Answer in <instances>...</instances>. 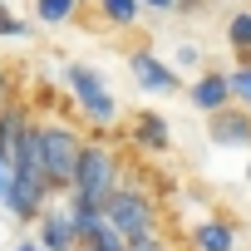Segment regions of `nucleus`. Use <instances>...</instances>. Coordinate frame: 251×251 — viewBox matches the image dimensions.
<instances>
[{
  "instance_id": "1",
  "label": "nucleus",
  "mask_w": 251,
  "mask_h": 251,
  "mask_svg": "<svg viewBox=\"0 0 251 251\" xmlns=\"http://www.w3.org/2000/svg\"><path fill=\"white\" fill-rule=\"evenodd\" d=\"M84 143H89V138H79L74 123H64V118H40V158H45V177H50L54 192H69V187H74Z\"/></svg>"
},
{
  "instance_id": "2",
  "label": "nucleus",
  "mask_w": 251,
  "mask_h": 251,
  "mask_svg": "<svg viewBox=\"0 0 251 251\" xmlns=\"http://www.w3.org/2000/svg\"><path fill=\"white\" fill-rule=\"evenodd\" d=\"M59 79H64L69 99L79 103V113H84L89 123H99V128H113V123L123 118V113H118V99H113V89H108V79H103V74H99L94 64H79V59H64Z\"/></svg>"
},
{
  "instance_id": "3",
  "label": "nucleus",
  "mask_w": 251,
  "mask_h": 251,
  "mask_svg": "<svg viewBox=\"0 0 251 251\" xmlns=\"http://www.w3.org/2000/svg\"><path fill=\"white\" fill-rule=\"evenodd\" d=\"M118 187H123L118 153H113L108 143H84V158H79V173H74V187H69V192H79V197H89V202L103 207Z\"/></svg>"
},
{
  "instance_id": "4",
  "label": "nucleus",
  "mask_w": 251,
  "mask_h": 251,
  "mask_svg": "<svg viewBox=\"0 0 251 251\" xmlns=\"http://www.w3.org/2000/svg\"><path fill=\"white\" fill-rule=\"evenodd\" d=\"M103 212H108V222H113L123 236H128V241L158 231V202H153L143 187H133V182H123V187L103 202Z\"/></svg>"
},
{
  "instance_id": "5",
  "label": "nucleus",
  "mask_w": 251,
  "mask_h": 251,
  "mask_svg": "<svg viewBox=\"0 0 251 251\" xmlns=\"http://www.w3.org/2000/svg\"><path fill=\"white\" fill-rule=\"evenodd\" d=\"M50 197H59L54 187H50V177H25V173H10V182H5V192H0V202H5V212L15 217V222H40L45 212H50Z\"/></svg>"
},
{
  "instance_id": "6",
  "label": "nucleus",
  "mask_w": 251,
  "mask_h": 251,
  "mask_svg": "<svg viewBox=\"0 0 251 251\" xmlns=\"http://www.w3.org/2000/svg\"><path fill=\"white\" fill-rule=\"evenodd\" d=\"M128 74H133V84L143 89V94H158V99H168V94H182L187 84L177 79V69L168 64V59H158L153 50H143V45H133L128 50Z\"/></svg>"
},
{
  "instance_id": "7",
  "label": "nucleus",
  "mask_w": 251,
  "mask_h": 251,
  "mask_svg": "<svg viewBox=\"0 0 251 251\" xmlns=\"http://www.w3.org/2000/svg\"><path fill=\"white\" fill-rule=\"evenodd\" d=\"M187 103L197 108V113H222V108H231L236 103V89H231V74H222V69H202V74H192V84H187Z\"/></svg>"
},
{
  "instance_id": "8",
  "label": "nucleus",
  "mask_w": 251,
  "mask_h": 251,
  "mask_svg": "<svg viewBox=\"0 0 251 251\" xmlns=\"http://www.w3.org/2000/svg\"><path fill=\"white\" fill-rule=\"evenodd\" d=\"M207 143L212 148H251V108L231 103L207 118Z\"/></svg>"
},
{
  "instance_id": "9",
  "label": "nucleus",
  "mask_w": 251,
  "mask_h": 251,
  "mask_svg": "<svg viewBox=\"0 0 251 251\" xmlns=\"http://www.w3.org/2000/svg\"><path fill=\"white\" fill-rule=\"evenodd\" d=\"M35 236H40L45 251H84V236H79L69 207H50V212L35 222Z\"/></svg>"
},
{
  "instance_id": "10",
  "label": "nucleus",
  "mask_w": 251,
  "mask_h": 251,
  "mask_svg": "<svg viewBox=\"0 0 251 251\" xmlns=\"http://www.w3.org/2000/svg\"><path fill=\"white\" fill-rule=\"evenodd\" d=\"M128 138H133V148H143V153H168L173 148V128H168V118L158 113V108H138L133 118H128Z\"/></svg>"
},
{
  "instance_id": "11",
  "label": "nucleus",
  "mask_w": 251,
  "mask_h": 251,
  "mask_svg": "<svg viewBox=\"0 0 251 251\" xmlns=\"http://www.w3.org/2000/svg\"><path fill=\"white\" fill-rule=\"evenodd\" d=\"M30 108L20 103V99H10L5 108H0V158L5 163H15V148H20V138H25V128H30Z\"/></svg>"
},
{
  "instance_id": "12",
  "label": "nucleus",
  "mask_w": 251,
  "mask_h": 251,
  "mask_svg": "<svg viewBox=\"0 0 251 251\" xmlns=\"http://www.w3.org/2000/svg\"><path fill=\"white\" fill-rule=\"evenodd\" d=\"M94 10H99V25L123 35V30H133L143 20V0H94Z\"/></svg>"
},
{
  "instance_id": "13",
  "label": "nucleus",
  "mask_w": 251,
  "mask_h": 251,
  "mask_svg": "<svg viewBox=\"0 0 251 251\" xmlns=\"http://www.w3.org/2000/svg\"><path fill=\"white\" fill-rule=\"evenodd\" d=\"M192 246L197 251H236V226L222 222V217H207L192 226Z\"/></svg>"
},
{
  "instance_id": "14",
  "label": "nucleus",
  "mask_w": 251,
  "mask_h": 251,
  "mask_svg": "<svg viewBox=\"0 0 251 251\" xmlns=\"http://www.w3.org/2000/svg\"><path fill=\"white\" fill-rule=\"evenodd\" d=\"M30 10L45 30H59V25H74L84 15V0H30Z\"/></svg>"
},
{
  "instance_id": "15",
  "label": "nucleus",
  "mask_w": 251,
  "mask_h": 251,
  "mask_svg": "<svg viewBox=\"0 0 251 251\" xmlns=\"http://www.w3.org/2000/svg\"><path fill=\"white\" fill-rule=\"evenodd\" d=\"M222 35H226V50L231 54H246L251 50V5L246 10H231L226 25H222Z\"/></svg>"
},
{
  "instance_id": "16",
  "label": "nucleus",
  "mask_w": 251,
  "mask_h": 251,
  "mask_svg": "<svg viewBox=\"0 0 251 251\" xmlns=\"http://www.w3.org/2000/svg\"><path fill=\"white\" fill-rule=\"evenodd\" d=\"M35 35V25L25 20V15H15L5 0H0V40H30Z\"/></svg>"
},
{
  "instance_id": "17",
  "label": "nucleus",
  "mask_w": 251,
  "mask_h": 251,
  "mask_svg": "<svg viewBox=\"0 0 251 251\" xmlns=\"http://www.w3.org/2000/svg\"><path fill=\"white\" fill-rule=\"evenodd\" d=\"M84 251H128V236H123V231L108 222L103 231H94V236L84 241Z\"/></svg>"
},
{
  "instance_id": "18",
  "label": "nucleus",
  "mask_w": 251,
  "mask_h": 251,
  "mask_svg": "<svg viewBox=\"0 0 251 251\" xmlns=\"http://www.w3.org/2000/svg\"><path fill=\"white\" fill-rule=\"evenodd\" d=\"M173 69H197V74H202V50H197L192 40H182L177 54H173Z\"/></svg>"
},
{
  "instance_id": "19",
  "label": "nucleus",
  "mask_w": 251,
  "mask_h": 251,
  "mask_svg": "<svg viewBox=\"0 0 251 251\" xmlns=\"http://www.w3.org/2000/svg\"><path fill=\"white\" fill-rule=\"evenodd\" d=\"M231 89H236V103H241V108H251V69H246V64H236V69H231Z\"/></svg>"
},
{
  "instance_id": "20",
  "label": "nucleus",
  "mask_w": 251,
  "mask_h": 251,
  "mask_svg": "<svg viewBox=\"0 0 251 251\" xmlns=\"http://www.w3.org/2000/svg\"><path fill=\"white\" fill-rule=\"evenodd\" d=\"M143 15H177V0H143Z\"/></svg>"
},
{
  "instance_id": "21",
  "label": "nucleus",
  "mask_w": 251,
  "mask_h": 251,
  "mask_svg": "<svg viewBox=\"0 0 251 251\" xmlns=\"http://www.w3.org/2000/svg\"><path fill=\"white\" fill-rule=\"evenodd\" d=\"M128 251H168V246H163V236L153 231V236H138V241H128Z\"/></svg>"
},
{
  "instance_id": "22",
  "label": "nucleus",
  "mask_w": 251,
  "mask_h": 251,
  "mask_svg": "<svg viewBox=\"0 0 251 251\" xmlns=\"http://www.w3.org/2000/svg\"><path fill=\"white\" fill-rule=\"evenodd\" d=\"M10 99H15V79H10V69H5V64H0V108H5Z\"/></svg>"
},
{
  "instance_id": "23",
  "label": "nucleus",
  "mask_w": 251,
  "mask_h": 251,
  "mask_svg": "<svg viewBox=\"0 0 251 251\" xmlns=\"http://www.w3.org/2000/svg\"><path fill=\"white\" fill-rule=\"evenodd\" d=\"M10 251H45V246H40V236H30V231H25V236L10 246Z\"/></svg>"
},
{
  "instance_id": "24",
  "label": "nucleus",
  "mask_w": 251,
  "mask_h": 251,
  "mask_svg": "<svg viewBox=\"0 0 251 251\" xmlns=\"http://www.w3.org/2000/svg\"><path fill=\"white\" fill-rule=\"evenodd\" d=\"M207 0H177V15H202Z\"/></svg>"
},
{
  "instance_id": "25",
  "label": "nucleus",
  "mask_w": 251,
  "mask_h": 251,
  "mask_svg": "<svg viewBox=\"0 0 251 251\" xmlns=\"http://www.w3.org/2000/svg\"><path fill=\"white\" fill-rule=\"evenodd\" d=\"M5 182H10V163L0 158V192H5Z\"/></svg>"
},
{
  "instance_id": "26",
  "label": "nucleus",
  "mask_w": 251,
  "mask_h": 251,
  "mask_svg": "<svg viewBox=\"0 0 251 251\" xmlns=\"http://www.w3.org/2000/svg\"><path fill=\"white\" fill-rule=\"evenodd\" d=\"M236 64H246V69H251V50H246V54H236Z\"/></svg>"
},
{
  "instance_id": "27",
  "label": "nucleus",
  "mask_w": 251,
  "mask_h": 251,
  "mask_svg": "<svg viewBox=\"0 0 251 251\" xmlns=\"http://www.w3.org/2000/svg\"><path fill=\"white\" fill-rule=\"evenodd\" d=\"M246 182H251V163H246Z\"/></svg>"
},
{
  "instance_id": "28",
  "label": "nucleus",
  "mask_w": 251,
  "mask_h": 251,
  "mask_svg": "<svg viewBox=\"0 0 251 251\" xmlns=\"http://www.w3.org/2000/svg\"><path fill=\"white\" fill-rule=\"evenodd\" d=\"M241 5H251V0H241Z\"/></svg>"
}]
</instances>
